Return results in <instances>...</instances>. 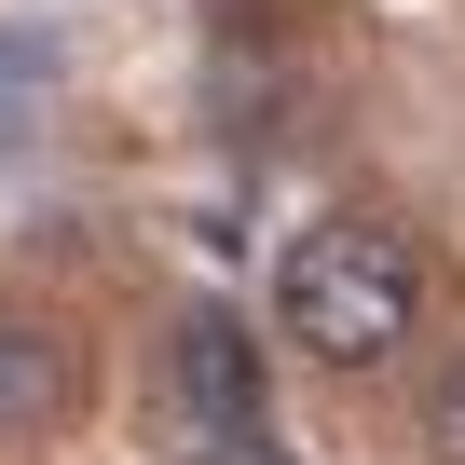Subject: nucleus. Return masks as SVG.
Masks as SVG:
<instances>
[{
    "mask_svg": "<svg viewBox=\"0 0 465 465\" xmlns=\"http://www.w3.org/2000/svg\"><path fill=\"white\" fill-rule=\"evenodd\" d=\"M411 315H424V261H411V232H383V219H315L288 247V274H274V329L302 356H329V370L397 356Z\"/></svg>",
    "mask_w": 465,
    "mask_h": 465,
    "instance_id": "obj_1",
    "label": "nucleus"
},
{
    "mask_svg": "<svg viewBox=\"0 0 465 465\" xmlns=\"http://www.w3.org/2000/svg\"><path fill=\"white\" fill-rule=\"evenodd\" d=\"M164 383H178V411H192L205 438H261V424H274V370H261V329L232 315V302H192V315L164 329Z\"/></svg>",
    "mask_w": 465,
    "mask_h": 465,
    "instance_id": "obj_2",
    "label": "nucleus"
},
{
    "mask_svg": "<svg viewBox=\"0 0 465 465\" xmlns=\"http://www.w3.org/2000/svg\"><path fill=\"white\" fill-rule=\"evenodd\" d=\"M83 411V342L55 315H0V451H28Z\"/></svg>",
    "mask_w": 465,
    "mask_h": 465,
    "instance_id": "obj_3",
    "label": "nucleus"
},
{
    "mask_svg": "<svg viewBox=\"0 0 465 465\" xmlns=\"http://www.w3.org/2000/svg\"><path fill=\"white\" fill-rule=\"evenodd\" d=\"M42 96H55V42L42 28H0V151L42 124Z\"/></svg>",
    "mask_w": 465,
    "mask_h": 465,
    "instance_id": "obj_4",
    "label": "nucleus"
},
{
    "mask_svg": "<svg viewBox=\"0 0 465 465\" xmlns=\"http://www.w3.org/2000/svg\"><path fill=\"white\" fill-rule=\"evenodd\" d=\"M424 451H438V465H465V356L424 383Z\"/></svg>",
    "mask_w": 465,
    "mask_h": 465,
    "instance_id": "obj_5",
    "label": "nucleus"
},
{
    "mask_svg": "<svg viewBox=\"0 0 465 465\" xmlns=\"http://www.w3.org/2000/svg\"><path fill=\"white\" fill-rule=\"evenodd\" d=\"M192 465H302V451H288V438H274V424H261V438H205V451H192Z\"/></svg>",
    "mask_w": 465,
    "mask_h": 465,
    "instance_id": "obj_6",
    "label": "nucleus"
}]
</instances>
